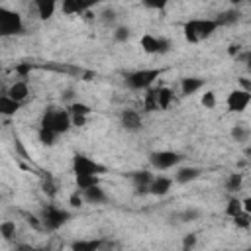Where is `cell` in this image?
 I'll return each mask as SVG.
<instances>
[{"instance_id": "5b68a950", "label": "cell", "mask_w": 251, "mask_h": 251, "mask_svg": "<svg viewBox=\"0 0 251 251\" xmlns=\"http://www.w3.org/2000/svg\"><path fill=\"white\" fill-rule=\"evenodd\" d=\"M39 220H41V227H45L47 231H57L59 227H63L71 220V212L69 210H63L59 206L49 204V206H45L41 210Z\"/></svg>"}, {"instance_id": "3957f363", "label": "cell", "mask_w": 251, "mask_h": 251, "mask_svg": "<svg viewBox=\"0 0 251 251\" xmlns=\"http://www.w3.org/2000/svg\"><path fill=\"white\" fill-rule=\"evenodd\" d=\"M25 31L24 25V18L20 12L0 6V39H8V37H16L22 35Z\"/></svg>"}, {"instance_id": "d6a6232c", "label": "cell", "mask_w": 251, "mask_h": 251, "mask_svg": "<svg viewBox=\"0 0 251 251\" xmlns=\"http://www.w3.org/2000/svg\"><path fill=\"white\" fill-rule=\"evenodd\" d=\"M145 110L147 112H153V110H157V90H151V88H147V94H145Z\"/></svg>"}, {"instance_id": "b9f144b4", "label": "cell", "mask_w": 251, "mask_h": 251, "mask_svg": "<svg viewBox=\"0 0 251 251\" xmlns=\"http://www.w3.org/2000/svg\"><path fill=\"white\" fill-rule=\"evenodd\" d=\"M29 71H31V65H29V63H25V65H20V67L16 69V73H18V75H22V76H25Z\"/></svg>"}, {"instance_id": "83f0119b", "label": "cell", "mask_w": 251, "mask_h": 251, "mask_svg": "<svg viewBox=\"0 0 251 251\" xmlns=\"http://www.w3.org/2000/svg\"><path fill=\"white\" fill-rule=\"evenodd\" d=\"M112 37H114L116 43H127L129 37H131V29L127 25H116L112 29Z\"/></svg>"}, {"instance_id": "6da1fadb", "label": "cell", "mask_w": 251, "mask_h": 251, "mask_svg": "<svg viewBox=\"0 0 251 251\" xmlns=\"http://www.w3.org/2000/svg\"><path fill=\"white\" fill-rule=\"evenodd\" d=\"M218 29H220V24L216 22V18H194L182 24V33L190 43L210 39Z\"/></svg>"}, {"instance_id": "4dcf8cb0", "label": "cell", "mask_w": 251, "mask_h": 251, "mask_svg": "<svg viewBox=\"0 0 251 251\" xmlns=\"http://www.w3.org/2000/svg\"><path fill=\"white\" fill-rule=\"evenodd\" d=\"M241 210H243V202H241L237 196H231V198L227 200V204H226V216L233 218V216L239 214Z\"/></svg>"}, {"instance_id": "836d02e7", "label": "cell", "mask_w": 251, "mask_h": 251, "mask_svg": "<svg viewBox=\"0 0 251 251\" xmlns=\"http://www.w3.org/2000/svg\"><path fill=\"white\" fill-rule=\"evenodd\" d=\"M200 104H202L204 108L212 110V108L216 106V92H214V90H204V94H202V98H200Z\"/></svg>"}, {"instance_id": "d590c367", "label": "cell", "mask_w": 251, "mask_h": 251, "mask_svg": "<svg viewBox=\"0 0 251 251\" xmlns=\"http://www.w3.org/2000/svg\"><path fill=\"white\" fill-rule=\"evenodd\" d=\"M84 204V198H82V192L76 188L75 192H71V196H69V206L71 208H80Z\"/></svg>"}, {"instance_id": "7c38bea8", "label": "cell", "mask_w": 251, "mask_h": 251, "mask_svg": "<svg viewBox=\"0 0 251 251\" xmlns=\"http://www.w3.org/2000/svg\"><path fill=\"white\" fill-rule=\"evenodd\" d=\"M61 0H31L33 8H35V14L41 22H47L55 16L57 12V6H59Z\"/></svg>"}, {"instance_id": "9c48e42d", "label": "cell", "mask_w": 251, "mask_h": 251, "mask_svg": "<svg viewBox=\"0 0 251 251\" xmlns=\"http://www.w3.org/2000/svg\"><path fill=\"white\" fill-rule=\"evenodd\" d=\"M251 102V90H245V88H233L227 98H226V106H227V112L231 114H241L247 110Z\"/></svg>"}, {"instance_id": "603a6c76", "label": "cell", "mask_w": 251, "mask_h": 251, "mask_svg": "<svg viewBox=\"0 0 251 251\" xmlns=\"http://www.w3.org/2000/svg\"><path fill=\"white\" fill-rule=\"evenodd\" d=\"M173 102V90L169 86H161L157 88V108L161 110H167Z\"/></svg>"}, {"instance_id": "f35d334b", "label": "cell", "mask_w": 251, "mask_h": 251, "mask_svg": "<svg viewBox=\"0 0 251 251\" xmlns=\"http://www.w3.org/2000/svg\"><path fill=\"white\" fill-rule=\"evenodd\" d=\"M43 192H45L47 196H55V194H57V188H55L51 176H47V180H43Z\"/></svg>"}, {"instance_id": "484cf974", "label": "cell", "mask_w": 251, "mask_h": 251, "mask_svg": "<svg viewBox=\"0 0 251 251\" xmlns=\"http://www.w3.org/2000/svg\"><path fill=\"white\" fill-rule=\"evenodd\" d=\"M67 110H69V114L71 116H90V112H92V108L88 106V104H84V102H80V100H75V102H71L69 106H67Z\"/></svg>"}, {"instance_id": "7402d4cb", "label": "cell", "mask_w": 251, "mask_h": 251, "mask_svg": "<svg viewBox=\"0 0 251 251\" xmlns=\"http://www.w3.org/2000/svg\"><path fill=\"white\" fill-rule=\"evenodd\" d=\"M75 184L78 190L90 188L94 184H100V175H75Z\"/></svg>"}, {"instance_id": "44dd1931", "label": "cell", "mask_w": 251, "mask_h": 251, "mask_svg": "<svg viewBox=\"0 0 251 251\" xmlns=\"http://www.w3.org/2000/svg\"><path fill=\"white\" fill-rule=\"evenodd\" d=\"M102 245H104V241H100V239H80V241L71 243V249L73 251H96Z\"/></svg>"}, {"instance_id": "277c9868", "label": "cell", "mask_w": 251, "mask_h": 251, "mask_svg": "<svg viewBox=\"0 0 251 251\" xmlns=\"http://www.w3.org/2000/svg\"><path fill=\"white\" fill-rule=\"evenodd\" d=\"M163 75V69H135L124 75V82L129 90H147Z\"/></svg>"}, {"instance_id": "ee69618b", "label": "cell", "mask_w": 251, "mask_h": 251, "mask_svg": "<svg viewBox=\"0 0 251 251\" xmlns=\"http://www.w3.org/2000/svg\"><path fill=\"white\" fill-rule=\"evenodd\" d=\"M239 84H241V88H245V90H251V82L247 80V76H241V78H239Z\"/></svg>"}, {"instance_id": "f6af8a7d", "label": "cell", "mask_w": 251, "mask_h": 251, "mask_svg": "<svg viewBox=\"0 0 251 251\" xmlns=\"http://www.w3.org/2000/svg\"><path fill=\"white\" fill-rule=\"evenodd\" d=\"M227 2H229L231 6H239V4H243L245 0H227Z\"/></svg>"}, {"instance_id": "7bdbcfd3", "label": "cell", "mask_w": 251, "mask_h": 251, "mask_svg": "<svg viewBox=\"0 0 251 251\" xmlns=\"http://www.w3.org/2000/svg\"><path fill=\"white\" fill-rule=\"evenodd\" d=\"M239 49H241V45H237V43H231V45L227 47V53H229L231 57H237V53H239Z\"/></svg>"}, {"instance_id": "4fadbf2b", "label": "cell", "mask_w": 251, "mask_h": 251, "mask_svg": "<svg viewBox=\"0 0 251 251\" xmlns=\"http://www.w3.org/2000/svg\"><path fill=\"white\" fill-rule=\"evenodd\" d=\"M173 182H175V180H173L171 176L157 175V176H153L151 182H149V194H153V196H165V194L171 192Z\"/></svg>"}, {"instance_id": "cb8c5ba5", "label": "cell", "mask_w": 251, "mask_h": 251, "mask_svg": "<svg viewBox=\"0 0 251 251\" xmlns=\"http://www.w3.org/2000/svg\"><path fill=\"white\" fill-rule=\"evenodd\" d=\"M229 135H231V139H233L235 143H247V141H249V127L243 126V124H235V126L231 127Z\"/></svg>"}, {"instance_id": "4316f807", "label": "cell", "mask_w": 251, "mask_h": 251, "mask_svg": "<svg viewBox=\"0 0 251 251\" xmlns=\"http://www.w3.org/2000/svg\"><path fill=\"white\" fill-rule=\"evenodd\" d=\"M241 184H243V175H241V173H231V175L226 178V190L231 192V194H235V192L241 188Z\"/></svg>"}, {"instance_id": "f1b7e54d", "label": "cell", "mask_w": 251, "mask_h": 251, "mask_svg": "<svg viewBox=\"0 0 251 251\" xmlns=\"http://www.w3.org/2000/svg\"><path fill=\"white\" fill-rule=\"evenodd\" d=\"M0 235H2V239L12 241L14 235H16V222H14V220H4V222H0Z\"/></svg>"}, {"instance_id": "e575fe53", "label": "cell", "mask_w": 251, "mask_h": 251, "mask_svg": "<svg viewBox=\"0 0 251 251\" xmlns=\"http://www.w3.org/2000/svg\"><path fill=\"white\" fill-rule=\"evenodd\" d=\"M173 0H141V4L149 10H165Z\"/></svg>"}, {"instance_id": "ffe728a7", "label": "cell", "mask_w": 251, "mask_h": 251, "mask_svg": "<svg viewBox=\"0 0 251 251\" xmlns=\"http://www.w3.org/2000/svg\"><path fill=\"white\" fill-rule=\"evenodd\" d=\"M20 108H22V104L16 102V100H12L8 94H2V96H0V116H6V118L16 116V112H18Z\"/></svg>"}, {"instance_id": "ac0fdd59", "label": "cell", "mask_w": 251, "mask_h": 251, "mask_svg": "<svg viewBox=\"0 0 251 251\" xmlns=\"http://www.w3.org/2000/svg\"><path fill=\"white\" fill-rule=\"evenodd\" d=\"M80 192H82V198H84L86 204H104L108 200V196H106V192H104V188L100 184H94V186L84 188Z\"/></svg>"}, {"instance_id": "2e32d148", "label": "cell", "mask_w": 251, "mask_h": 251, "mask_svg": "<svg viewBox=\"0 0 251 251\" xmlns=\"http://www.w3.org/2000/svg\"><path fill=\"white\" fill-rule=\"evenodd\" d=\"M202 175V169H198V167H192V165H188V167H178L176 171H175V182H178V184H188V182H192V180H196L198 176Z\"/></svg>"}, {"instance_id": "52a82bcc", "label": "cell", "mask_w": 251, "mask_h": 251, "mask_svg": "<svg viewBox=\"0 0 251 251\" xmlns=\"http://www.w3.org/2000/svg\"><path fill=\"white\" fill-rule=\"evenodd\" d=\"M71 167H73L75 175H104L108 171L102 163H98V161H94V159H90V157H86L82 153H75L73 155Z\"/></svg>"}, {"instance_id": "8fae6325", "label": "cell", "mask_w": 251, "mask_h": 251, "mask_svg": "<svg viewBox=\"0 0 251 251\" xmlns=\"http://www.w3.org/2000/svg\"><path fill=\"white\" fill-rule=\"evenodd\" d=\"M120 126L126 129V131H139L143 127V120H141V114L137 110H131V108H126L120 112Z\"/></svg>"}, {"instance_id": "30bf717a", "label": "cell", "mask_w": 251, "mask_h": 251, "mask_svg": "<svg viewBox=\"0 0 251 251\" xmlns=\"http://www.w3.org/2000/svg\"><path fill=\"white\" fill-rule=\"evenodd\" d=\"M102 0H61V10L65 16H82L98 6Z\"/></svg>"}, {"instance_id": "ba28073f", "label": "cell", "mask_w": 251, "mask_h": 251, "mask_svg": "<svg viewBox=\"0 0 251 251\" xmlns=\"http://www.w3.org/2000/svg\"><path fill=\"white\" fill-rule=\"evenodd\" d=\"M139 45H141L143 53H147V55H165L173 47L171 39L161 37V35H153V33H143L139 39Z\"/></svg>"}, {"instance_id": "5bb4252c", "label": "cell", "mask_w": 251, "mask_h": 251, "mask_svg": "<svg viewBox=\"0 0 251 251\" xmlns=\"http://www.w3.org/2000/svg\"><path fill=\"white\" fill-rule=\"evenodd\" d=\"M129 178L133 182V188L137 194H149V182L153 178V173L149 171H133L129 173Z\"/></svg>"}, {"instance_id": "ab89813d", "label": "cell", "mask_w": 251, "mask_h": 251, "mask_svg": "<svg viewBox=\"0 0 251 251\" xmlns=\"http://www.w3.org/2000/svg\"><path fill=\"white\" fill-rule=\"evenodd\" d=\"M196 245V235L194 233H188L182 237V249H192Z\"/></svg>"}, {"instance_id": "8992f818", "label": "cell", "mask_w": 251, "mask_h": 251, "mask_svg": "<svg viewBox=\"0 0 251 251\" xmlns=\"http://www.w3.org/2000/svg\"><path fill=\"white\" fill-rule=\"evenodd\" d=\"M180 161H182V155L176 153V151L159 149V151H151V153H149V163H151V167L157 169V171H169V169H175Z\"/></svg>"}, {"instance_id": "d4e9b609", "label": "cell", "mask_w": 251, "mask_h": 251, "mask_svg": "<svg viewBox=\"0 0 251 251\" xmlns=\"http://www.w3.org/2000/svg\"><path fill=\"white\" fill-rule=\"evenodd\" d=\"M100 24L104 27H112L114 29L118 25V14H116V10L114 8H104L100 12Z\"/></svg>"}, {"instance_id": "9a60e30c", "label": "cell", "mask_w": 251, "mask_h": 251, "mask_svg": "<svg viewBox=\"0 0 251 251\" xmlns=\"http://www.w3.org/2000/svg\"><path fill=\"white\" fill-rule=\"evenodd\" d=\"M206 86V78L202 76H184L180 78V94L182 96H192L198 90H202Z\"/></svg>"}, {"instance_id": "f546056e", "label": "cell", "mask_w": 251, "mask_h": 251, "mask_svg": "<svg viewBox=\"0 0 251 251\" xmlns=\"http://www.w3.org/2000/svg\"><path fill=\"white\" fill-rule=\"evenodd\" d=\"M37 137H39V141L43 143V145H47V147H51L55 141H57V133L53 131V129H49V127H41L39 126V131H37Z\"/></svg>"}, {"instance_id": "e0dca14e", "label": "cell", "mask_w": 251, "mask_h": 251, "mask_svg": "<svg viewBox=\"0 0 251 251\" xmlns=\"http://www.w3.org/2000/svg\"><path fill=\"white\" fill-rule=\"evenodd\" d=\"M6 94H8L12 100L24 104V100L29 96V86H27L25 80H16V82H12V84L6 88Z\"/></svg>"}, {"instance_id": "bcb514c9", "label": "cell", "mask_w": 251, "mask_h": 251, "mask_svg": "<svg viewBox=\"0 0 251 251\" xmlns=\"http://www.w3.org/2000/svg\"><path fill=\"white\" fill-rule=\"evenodd\" d=\"M2 94H6V86H4V82H2V78H0V96Z\"/></svg>"}, {"instance_id": "1f68e13d", "label": "cell", "mask_w": 251, "mask_h": 251, "mask_svg": "<svg viewBox=\"0 0 251 251\" xmlns=\"http://www.w3.org/2000/svg\"><path fill=\"white\" fill-rule=\"evenodd\" d=\"M249 218H251V212H245V210H241V212H239V214H235L231 220L235 222V226H237V227H241V229H247V227L251 226V220H249Z\"/></svg>"}, {"instance_id": "8d00e7d4", "label": "cell", "mask_w": 251, "mask_h": 251, "mask_svg": "<svg viewBox=\"0 0 251 251\" xmlns=\"http://www.w3.org/2000/svg\"><path fill=\"white\" fill-rule=\"evenodd\" d=\"M178 218H180V222H194V220L200 218V210H194V208L184 210V212L178 214Z\"/></svg>"}, {"instance_id": "d6986e66", "label": "cell", "mask_w": 251, "mask_h": 251, "mask_svg": "<svg viewBox=\"0 0 251 251\" xmlns=\"http://www.w3.org/2000/svg\"><path fill=\"white\" fill-rule=\"evenodd\" d=\"M239 20H241V12L237 10V6H233L229 10H224V12H220L216 16V22L220 24V27H224V25H235Z\"/></svg>"}, {"instance_id": "74e56055", "label": "cell", "mask_w": 251, "mask_h": 251, "mask_svg": "<svg viewBox=\"0 0 251 251\" xmlns=\"http://www.w3.org/2000/svg\"><path fill=\"white\" fill-rule=\"evenodd\" d=\"M75 100H76V94H75L73 88H65V90L61 92V102H63L65 106H69V104L75 102Z\"/></svg>"}, {"instance_id": "60d3db41", "label": "cell", "mask_w": 251, "mask_h": 251, "mask_svg": "<svg viewBox=\"0 0 251 251\" xmlns=\"http://www.w3.org/2000/svg\"><path fill=\"white\" fill-rule=\"evenodd\" d=\"M86 116H71V124L75 126V127H82V126H86Z\"/></svg>"}, {"instance_id": "7a4b0ae2", "label": "cell", "mask_w": 251, "mask_h": 251, "mask_svg": "<svg viewBox=\"0 0 251 251\" xmlns=\"http://www.w3.org/2000/svg\"><path fill=\"white\" fill-rule=\"evenodd\" d=\"M39 126H41V127H49V129H53L57 135H63V133H67V131L73 127V124H71V114H69L67 108H55V106H49V108H45Z\"/></svg>"}]
</instances>
